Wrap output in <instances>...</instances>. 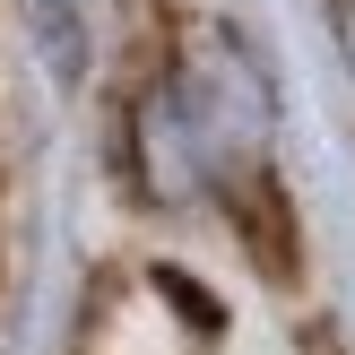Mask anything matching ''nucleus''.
Instances as JSON below:
<instances>
[{
    "label": "nucleus",
    "mask_w": 355,
    "mask_h": 355,
    "mask_svg": "<svg viewBox=\"0 0 355 355\" xmlns=\"http://www.w3.org/2000/svg\"><path fill=\"white\" fill-rule=\"evenodd\" d=\"M217 182H225V217H234V234L260 252V277L286 286V277H295V208H286V191H277V173L260 165V156H243V165H225Z\"/></svg>",
    "instance_id": "f257e3e1"
},
{
    "label": "nucleus",
    "mask_w": 355,
    "mask_h": 355,
    "mask_svg": "<svg viewBox=\"0 0 355 355\" xmlns=\"http://www.w3.org/2000/svg\"><path fill=\"white\" fill-rule=\"evenodd\" d=\"M17 17H26V44H35V61H44V78L61 87V96H78L87 61H96V9H87V0H17Z\"/></svg>",
    "instance_id": "f03ea898"
},
{
    "label": "nucleus",
    "mask_w": 355,
    "mask_h": 355,
    "mask_svg": "<svg viewBox=\"0 0 355 355\" xmlns=\"http://www.w3.org/2000/svg\"><path fill=\"white\" fill-rule=\"evenodd\" d=\"M329 35H338V61L355 78V0H329Z\"/></svg>",
    "instance_id": "7ed1b4c3"
}]
</instances>
